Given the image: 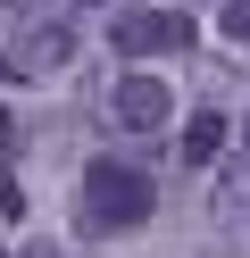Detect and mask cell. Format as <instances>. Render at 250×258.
Here are the masks:
<instances>
[{
	"label": "cell",
	"instance_id": "1",
	"mask_svg": "<svg viewBox=\"0 0 250 258\" xmlns=\"http://www.w3.org/2000/svg\"><path fill=\"white\" fill-rule=\"evenodd\" d=\"M159 217V183H150L133 158H92L75 183V233L83 241H109V233H142V225Z\"/></svg>",
	"mask_w": 250,
	"mask_h": 258
},
{
	"label": "cell",
	"instance_id": "2",
	"mask_svg": "<svg viewBox=\"0 0 250 258\" xmlns=\"http://www.w3.org/2000/svg\"><path fill=\"white\" fill-rule=\"evenodd\" d=\"M109 50L133 58V67H150V58H183V50H192V17L167 9V0H117V9H109Z\"/></svg>",
	"mask_w": 250,
	"mask_h": 258
},
{
	"label": "cell",
	"instance_id": "3",
	"mask_svg": "<svg viewBox=\"0 0 250 258\" xmlns=\"http://www.w3.org/2000/svg\"><path fill=\"white\" fill-rule=\"evenodd\" d=\"M175 117V84H167V75H117L109 84V125L117 134H159V125Z\"/></svg>",
	"mask_w": 250,
	"mask_h": 258
},
{
	"label": "cell",
	"instance_id": "4",
	"mask_svg": "<svg viewBox=\"0 0 250 258\" xmlns=\"http://www.w3.org/2000/svg\"><path fill=\"white\" fill-rule=\"evenodd\" d=\"M75 58V25L67 17H33L25 25V75H50V67H67Z\"/></svg>",
	"mask_w": 250,
	"mask_h": 258
},
{
	"label": "cell",
	"instance_id": "5",
	"mask_svg": "<svg viewBox=\"0 0 250 258\" xmlns=\"http://www.w3.org/2000/svg\"><path fill=\"white\" fill-rule=\"evenodd\" d=\"M217 150H225V117H217V108H192V117H183V142H175V158H183V167H209Z\"/></svg>",
	"mask_w": 250,
	"mask_h": 258
},
{
	"label": "cell",
	"instance_id": "6",
	"mask_svg": "<svg viewBox=\"0 0 250 258\" xmlns=\"http://www.w3.org/2000/svg\"><path fill=\"white\" fill-rule=\"evenodd\" d=\"M217 25H225L233 50H250V0H217Z\"/></svg>",
	"mask_w": 250,
	"mask_h": 258
},
{
	"label": "cell",
	"instance_id": "7",
	"mask_svg": "<svg viewBox=\"0 0 250 258\" xmlns=\"http://www.w3.org/2000/svg\"><path fill=\"white\" fill-rule=\"evenodd\" d=\"M25 258H75V250H59V241H25Z\"/></svg>",
	"mask_w": 250,
	"mask_h": 258
},
{
	"label": "cell",
	"instance_id": "8",
	"mask_svg": "<svg viewBox=\"0 0 250 258\" xmlns=\"http://www.w3.org/2000/svg\"><path fill=\"white\" fill-rule=\"evenodd\" d=\"M0 84H25V75H17V67H9V50H0Z\"/></svg>",
	"mask_w": 250,
	"mask_h": 258
},
{
	"label": "cell",
	"instance_id": "9",
	"mask_svg": "<svg viewBox=\"0 0 250 258\" xmlns=\"http://www.w3.org/2000/svg\"><path fill=\"white\" fill-rule=\"evenodd\" d=\"M242 175H250V134H242Z\"/></svg>",
	"mask_w": 250,
	"mask_h": 258
},
{
	"label": "cell",
	"instance_id": "10",
	"mask_svg": "<svg viewBox=\"0 0 250 258\" xmlns=\"http://www.w3.org/2000/svg\"><path fill=\"white\" fill-rule=\"evenodd\" d=\"M167 9H183V0H167Z\"/></svg>",
	"mask_w": 250,
	"mask_h": 258
},
{
	"label": "cell",
	"instance_id": "11",
	"mask_svg": "<svg viewBox=\"0 0 250 258\" xmlns=\"http://www.w3.org/2000/svg\"><path fill=\"white\" fill-rule=\"evenodd\" d=\"M75 9H92V0H75Z\"/></svg>",
	"mask_w": 250,
	"mask_h": 258
}]
</instances>
